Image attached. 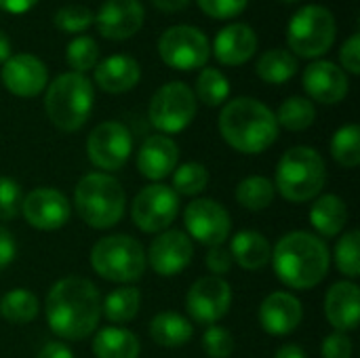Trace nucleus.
<instances>
[{
    "mask_svg": "<svg viewBox=\"0 0 360 358\" xmlns=\"http://www.w3.org/2000/svg\"><path fill=\"white\" fill-rule=\"evenodd\" d=\"M297 72V59L283 49H272L264 53L257 61V74L270 84H283Z\"/></svg>",
    "mask_w": 360,
    "mask_h": 358,
    "instance_id": "nucleus-29",
    "label": "nucleus"
},
{
    "mask_svg": "<svg viewBox=\"0 0 360 358\" xmlns=\"http://www.w3.org/2000/svg\"><path fill=\"white\" fill-rule=\"evenodd\" d=\"M133 152V137L120 122H101L86 139L89 160L101 171H118Z\"/></svg>",
    "mask_w": 360,
    "mask_h": 358,
    "instance_id": "nucleus-12",
    "label": "nucleus"
},
{
    "mask_svg": "<svg viewBox=\"0 0 360 358\" xmlns=\"http://www.w3.org/2000/svg\"><path fill=\"white\" fill-rule=\"evenodd\" d=\"M198 4L209 17L230 19L236 17L247 6V0H198Z\"/></svg>",
    "mask_w": 360,
    "mask_h": 358,
    "instance_id": "nucleus-42",
    "label": "nucleus"
},
{
    "mask_svg": "<svg viewBox=\"0 0 360 358\" xmlns=\"http://www.w3.org/2000/svg\"><path fill=\"white\" fill-rule=\"evenodd\" d=\"M219 131L234 150L259 154L276 141L278 122L268 106L251 97H240L221 110Z\"/></svg>",
    "mask_w": 360,
    "mask_h": 358,
    "instance_id": "nucleus-3",
    "label": "nucleus"
},
{
    "mask_svg": "<svg viewBox=\"0 0 360 358\" xmlns=\"http://www.w3.org/2000/svg\"><path fill=\"white\" fill-rule=\"evenodd\" d=\"M194 247L188 234L179 230L162 232L150 247V266L160 276H175L192 262Z\"/></svg>",
    "mask_w": 360,
    "mask_h": 358,
    "instance_id": "nucleus-16",
    "label": "nucleus"
},
{
    "mask_svg": "<svg viewBox=\"0 0 360 358\" xmlns=\"http://www.w3.org/2000/svg\"><path fill=\"white\" fill-rule=\"evenodd\" d=\"M325 314L338 331H352L359 327L360 295L354 283H335L325 298Z\"/></svg>",
    "mask_w": 360,
    "mask_h": 358,
    "instance_id": "nucleus-22",
    "label": "nucleus"
},
{
    "mask_svg": "<svg viewBox=\"0 0 360 358\" xmlns=\"http://www.w3.org/2000/svg\"><path fill=\"white\" fill-rule=\"evenodd\" d=\"M17 247L13 241V234L4 228H0V270L6 268L13 260H15Z\"/></svg>",
    "mask_w": 360,
    "mask_h": 358,
    "instance_id": "nucleus-46",
    "label": "nucleus"
},
{
    "mask_svg": "<svg viewBox=\"0 0 360 358\" xmlns=\"http://www.w3.org/2000/svg\"><path fill=\"white\" fill-rule=\"evenodd\" d=\"M11 57V40L0 32V63H4Z\"/></svg>",
    "mask_w": 360,
    "mask_h": 358,
    "instance_id": "nucleus-51",
    "label": "nucleus"
},
{
    "mask_svg": "<svg viewBox=\"0 0 360 358\" xmlns=\"http://www.w3.org/2000/svg\"><path fill=\"white\" fill-rule=\"evenodd\" d=\"M230 255H232V260H236V264L240 268L259 270L270 262L272 249H270V243L266 241L264 234L253 232V230H245L232 238Z\"/></svg>",
    "mask_w": 360,
    "mask_h": 358,
    "instance_id": "nucleus-25",
    "label": "nucleus"
},
{
    "mask_svg": "<svg viewBox=\"0 0 360 358\" xmlns=\"http://www.w3.org/2000/svg\"><path fill=\"white\" fill-rule=\"evenodd\" d=\"M179 158V148L175 146L173 139L165 135H152L148 137L139 152H137V169L143 177L148 179H165L175 171Z\"/></svg>",
    "mask_w": 360,
    "mask_h": 358,
    "instance_id": "nucleus-21",
    "label": "nucleus"
},
{
    "mask_svg": "<svg viewBox=\"0 0 360 358\" xmlns=\"http://www.w3.org/2000/svg\"><path fill=\"white\" fill-rule=\"evenodd\" d=\"M36 358H74L72 350L61 342H49Z\"/></svg>",
    "mask_w": 360,
    "mask_h": 358,
    "instance_id": "nucleus-47",
    "label": "nucleus"
},
{
    "mask_svg": "<svg viewBox=\"0 0 360 358\" xmlns=\"http://www.w3.org/2000/svg\"><path fill=\"white\" fill-rule=\"evenodd\" d=\"M184 224L190 236L207 247H221L232 228L228 211L211 198L192 200L186 207Z\"/></svg>",
    "mask_w": 360,
    "mask_h": 358,
    "instance_id": "nucleus-13",
    "label": "nucleus"
},
{
    "mask_svg": "<svg viewBox=\"0 0 360 358\" xmlns=\"http://www.w3.org/2000/svg\"><path fill=\"white\" fill-rule=\"evenodd\" d=\"M274 358H306V352L295 344H287L274 354Z\"/></svg>",
    "mask_w": 360,
    "mask_h": 358,
    "instance_id": "nucleus-50",
    "label": "nucleus"
},
{
    "mask_svg": "<svg viewBox=\"0 0 360 358\" xmlns=\"http://www.w3.org/2000/svg\"><path fill=\"white\" fill-rule=\"evenodd\" d=\"M65 57H68V63H70L72 72L82 74V72H86V70L97 65L99 46H97V42L91 36H78V38H74L68 44Z\"/></svg>",
    "mask_w": 360,
    "mask_h": 358,
    "instance_id": "nucleus-37",
    "label": "nucleus"
},
{
    "mask_svg": "<svg viewBox=\"0 0 360 358\" xmlns=\"http://www.w3.org/2000/svg\"><path fill=\"white\" fill-rule=\"evenodd\" d=\"M359 243V230H352V232L344 234L338 241V247H335V264H338L340 272L346 274V276H350V279H356L360 274Z\"/></svg>",
    "mask_w": 360,
    "mask_h": 358,
    "instance_id": "nucleus-38",
    "label": "nucleus"
},
{
    "mask_svg": "<svg viewBox=\"0 0 360 358\" xmlns=\"http://www.w3.org/2000/svg\"><path fill=\"white\" fill-rule=\"evenodd\" d=\"M316 118V110L310 103V99L304 97H289L281 108H278V118L276 122L283 124L289 131H304L308 129Z\"/></svg>",
    "mask_w": 360,
    "mask_h": 358,
    "instance_id": "nucleus-34",
    "label": "nucleus"
},
{
    "mask_svg": "<svg viewBox=\"0 0 360 358\" xmlns=\"http://www.w3.org/2000/svg\"><path fill=\"white\" fill-rule=\"evenodd\" d=\"M304 310L300 300H295L291 293L276 291L264 300L259 306V323L266 333L270 335H289L295 331L302 323Z\"/></svg>",
    "mask_w": 360,
    "mask_h": 358,
    "instance_id": "nucleus-20",
    "label": "nucleus"
},
{
    "mask_svg": "<svg viewBox=\"0 0 360 358\" xmlns=\"http://www.w3.org/2000/svg\"><path fill=\"white\" fill-rule=\"evenodd\" d=\"M93 23V13L82 4H68L61 6L55 15V25L63 32H82Z\"/></svg>",
    "mask_w": 360,
    "mask_h": 358,
    "instance_id": "nucleus-39",
    "label": "nucleus"
},
{
    "mask_svg": "<svg viewBox=\"0 0 360 358\" xmlns=\"http://www.w3.org/2000/svg\"><path fill=\"white\" fill-rule=\"evenodd\" d=\"M139 63L129 55H112L95 68V80L108 93L131 91L139 82Z\"/></svg>",
    "mask_w": 360,
    "mask_h": 358,
    "instance_id": "nucleus-24",
    "label": "nucleus"
},
{
    "mask_svg": "<svg viewBox=\"0 0 360 358\" xmlns=\"http://www.w3.org/2000/svg\"><path fill=\"white\" fill-rule=\"evenodd\" d=\"M209 184V171L200 162H186L181 165L173 175V192H179L184 196L200 194Z\"/></svg>",
    "mask_w": 360,
    "mask_h": 358,
    "instance_id": "nucleus-36",
    "label": "nucleus"
},
{
    "mask_svg": "<svg viewBox=\"0 0 360 358\" xmlns=\"http://www.w3.org/2000/svg\"><path fill=\"white\" fill-rule=\"evenodd\" d=\"M101 319L97 287L78 276L57 281L46 295V321L55 335L80 342L89 338Z\"/></svg>",
    "mask_w": 360,
    "mask_h": 358,
    "instance_id": "nucleus-1",
    "label": "nucleus"
},
{
    "mask_svg": "<svg viewBox=\"0 0 360 358\" xmlns=\"http://www.w3.org/2000/svg\"><path fill=\"white\" fill-rule=\"evenodd\" d=\"M310 224L321 236H327V238L338 236L348 224L346 203L335 194L321 196L310 209Z\"/></svg>",
    "mask_w": 360,
    "mask_h": 358,
    "instance_id": "nucleus-26",
    "label": "nucleus"
},
{
    "mask_svg": "<svg viewBox=\"0 0 360 358\" xmlns=\"http://www.w3.org/2000/svg\"><path fill=\"white\" fill-rule=\"evenodd\" d=\"M2 84L17 97H36L46 87V65L34 55H13L2 65Z\"/></svg>",
    "mask_w": 360,
    "mask_h": 358,
    "instance_id": "nucleus-18",
    "label": "nucleus"
},
{
    "mask_svg": "<svg viewBox=\"0 0 360 358\" xmlns=\"http://www.w3.org/2000/svg\"><path fill=\"white\" fill-rule=\"evenodd\" d=\"M143 6L139 0H105L97 13V30L103 38L124 40L143 25Z\"/></svg>",
    "mask_w": 360,
    "mask_h": 358,
    "instance_id": "nucleus-17",
    "label": "nucleus"
},
{
    "mask_svg": "<svg viewBox=\"0 0 360 358\" xmlns=\"http://www.w3.org/2000/svg\"><path fill=\"white\" fill-rule=\"evenodd\" d=\"M93 87L84 74L68 72L55 78L46 91V114L51 122L61 131H78L93 110Z\"/></svg>",
    "mask_w": 360,
    "mask_h": 358,
    "instance_id": "nucleus-5",
    "label": "nucleus"
},
{
    "mask_svg": "<svg viewBox=\"0 0 360 358\" xmlns=\"http://www.w3.org/2000/svg\"><path fill=\"white\" fill-rule=\"evenodd\" d=\"M272 264L276 276L291 289H312L329 272V249L327 245L308 232L285 234L274 253Z\"/></svg>",
    "mask_w": 360,
    "mask_h": 358,
    "instance_id": "nucleus-2",
    "label": "nucleus"
},
{
    "mask_svg": "<svg viewBox=\"0 0 360 358\" xmlns=\"http://www.w3.org/2000/svg\"><path fill=\"white\" fill-rule=\"evenodd\" d=\"M141 304V293L135 287L114 289L101 304V312L110 323H129L135 319Z\"/></svg>",
    "mask_w": 360,
    "mask_h": 358,
    "instance_id": "nucleus-31",
    "label": "nucleus"
},
{
    "mask_svg": "<svg viewBox=\"0 0 360 358\" xmlns=\"http://www.w3.org/2000/svg\"><path fill=\"white\" fill-rule=\"evenodd\" d=\"M230 304H232L230 285L219 276H205L196 281L186 295L188 314L200 325L217 323L221 317L228 314Z\"/></svg>",
    "mask_w": 360,
    "mask_h": 358,
    "instance_id": "nucleus-14",
    "label": "nucleus"
},
{
    "mask_svg": "<svg viewBox=\"0 0 360 358\" xmlns=\"http://www.w3.org/2000/svg\"><path fill=\"white\" fill-rule=\"evenodd\" d=\"M21 211L32 228L51 232V230L65 226V222L70 219L72 207H70V200L59 190L38 188V190H32L23 198Z\"/></svg>",
    "mask_w": 360,
    "mask_h": 358,
    "instance_id": "nucleus-15",
    "label": "nucleus"
},
{
    "mask_svg": "<svg viewBox=\"0 0 360 358\" xmlns=\"http://www.w3.org/2000/svg\"><path fill=\"white\" fill-rule=\"evenodd\" d=\"M285 2H297V0H285Z\"/></svg>",
    "mask_w": 360,
    "mask_h": 358,
    "instance_id": "nucleus-52",
    "label": "nucleus"
},
{
    "mask_svg": "<svg viewBox=\"0 0 360 358\" xmlns=\"http://www.w3.org/2000/svg\"><path fill=\"white\" fill-rule=\"evenodd\" d=\"M306 93L321 103H338L348 95V78L344 70L331 61H314L304 72Z\"/></svg>",
    "mask_w": 360,
    "mask_h": 358,
    "instance_id": "nucleus-19",
    "label": "nucleus"
},
{
    "mask_svg": "<svg viewBox=\"0 0 360 358\" xmlns=\"http://www.w3.org/2000/svg\"><path fill=\"white\" fill-rule=\"evenodd\" d=\"M188 2H190V0H152V4H154L156 8L165 11V13H177V11H181Z\"/></svg>",
    "mask_w": 360,
    "mask_h": 358,
    "instance_id": "nucleus-49",
    "label": "nucleus"
},
{
    "mask_svg": "<svg viewBox=\"0 0 360 358\" xmlns=\"http://www.w3.org/2000/svg\"><path fill=\"white\" fill-rule=\"evenodd\" d=\"M23 205V194L21 188L15 179L11 177H0V219L11 222L21 213Z\"/></svg>",
    "mask_w": 360,
    "mask_h": 358,
    "instance_id": "nucleus-41",
    "label": "nucleus"
},
{
    "mask_svg": "<svg viewBox=\"0 0 360 358\" xmlns=\"http://www.w3.org/2000/svg\"><path fill=\"white\" fill-rule=\"evenodd\" d=\"M236 200L249 211H264L274 200V184L268 177H247L236 188Z\"/></svg>",
    "mask_w": 360,
    "mask_h": 358,
    "instance_id": "nucleus-32",
    "label": "nucleus"
},
{
    "mask_svg": "<svg viewBox=\"0 0 360 358\" xmlns=\"http://www.w3.org/2000/svg\"><path fill=\"white\" fill-rule=\"evenodd\" d=\"M74 205L86 226L105 230L120 222L127 205V194L120 181L112 175L91 173L78 181Z\"/></svg>",
    "mask_w": 360,
    "mask_h": 358,
    "instance_id": "nucleus-4",
    "label": "nucleus"
},
{
    "mask_svg": "<svg viewBox=\"0 0 360 358\" xmlns=\"http://www.w3.org/2000/svg\"><path fill=\"white\" fill-rule=\"evenodd\" d=\"M158 53L169 68L190 72L205 68L209 59V40L192 25H175L160 36Z\"/></svg>",
    "mask_w": 360,
    "mask_h": 358,
    "instance_id": "nucleus-10",
    "label": "nucleus"
},
{
    "mask_svg": "<svg viewBox=\"0 0 360 358\" xmlns=\"http://www.w3.org/2000/svg\"><path fill=\"white\" fill-rule=\"evenodd\" d=\"M327 179L325 162L312 148H291L283 154L276 167V188L291 203H306L314 198Z\"/></svg>",
    "mask_w": 360,
    "mask_h": 358,
    "instance_id": "nucleus-6",
    "label": "nucleus"
},
{
    "mask_svg": "<svg viewBox=\"0 0 360 358\" xmlns=\"http://www.w3.org/2000/svg\"><path fill=\"white\" fill-rule=\"evenodd\" d=\"M335 40V19L329 8L308 4L300 8L287 30V42L300 57H319L331 49Z\"/></svg>",
    "mask_w": 360,
    "mask_h": 358,
    "instance_id": "nucleus-8",
    "label": "nucleus"
},
{
    "mask_svg": "<svg viewBox=\"0 0 360 358\" xmlns=\"http://www.w3.org/2000/svg\"><path fill=\"white\" fill-rule=\"evenodd\" d=\"M205 264H207V268L215 276H221V274L230 272V268H232V255L224 247H211L209 253H207V257H205Z\"/></svg>",
    "mask_w": 360,
    "mask_h": 358,
    "instance_id": "nucleus-45",
    "label": "nucleus"
},
{
    "mask_svg": "<svg viewBox=\"0 0 360 358\" xmlns=\"http://www.w3.org/2000/svg\"><path fill=\"white\" fill-rule=\"evenodd\" d=\"M38 0H0V8L11 13V15H21L27 13Z\"/></svg>",
    "mask_w": 360,
    "mask_h": 358,
    "instance_id": "nucleus-48",
    "label": "nucleus"
},
{
    "mask_svg": "<svg viewBox=\"0 0 360 358\" xmlns=\"http://www.w3.org/2000/svg\"><path fill=\"white\" fill-rule=\"evenodd\" d=\"M340 59H342V65L350 72V74H359L360 72V36L354 34L346 40V44L342 46L340 51Z\"/></svg>",
    "mask_w": 360,
    "mask_h": 358,
    "instance_id": "nucleus-44",
    "label": "nucleus"
},
{
    "mask_svg": "<svg viewBox=\"0 0 360 358\" xmlns=\"http://www.w3.org/2000/svg\"><path fill=\"white\" fill-rule=\"evenodd\" d=\"M95 272L112 283H133L143 276L146 253L141 243L127 234L105 236L95 243L91 251Z\"/></svg>",
    "mask_w": 360,
    "mask_h": 358,
    "instance_id": "nucleus-7",
    "label": "nucleus"
},
{
    "mask_svg": "<svg viewBox=\"0 0 360 358\" xmlns=\"http://www.w3.org/2000/svg\"><path fill=\"white\" fill-rule=\"evenodd\" d=\"M215 57L224 65H240L255 55L257 36L247 23H234L224 27L215 38Z\"/></svg>",
    "mask_w": 360,
    "mask_h": 358,
    "instance_id": "nucleus-23",
    "label": "nucleus"
},
{
    "mask_svg": "<svg viewBox=\"0 0 360 358\" xmlns=\"http://www.w3.org/2000/svg\"><path fill=\"white\" fill-rule=\"evenodd\" d=\"M196 95L202 103L207 106H219L228 99L230 95V82L228 78L215 70V68H205L196 80Z\"/></svg>",
    "mask_w": 360,
    "mask_h": 358,
    "instance_id": "nucleus-35",
    "label": "nucleus"
},
{
    "mask_svg": "<svg viewBox=\"0 0 360 358\" xmlns=\"http://www.w3.org/2000/svg\"><path fill=\"white\" fill-rule=\"evenodd\" d=\"M150 335L156 344H160L165 348H177V346H184L190 342L192 325L188 319H184L177 312H162L152 319Z\"/></svg>",
    "mask_w": 360,
    "mask_h": 358,
    "instance_id": "nucleus-28",
    "label": "nucleus"
},
{
    "mask_svg": "<svg viewBox=\"0 0 360 358\" xmlns=\"http://www.w3.org/2000/svg\"><path fill=\"white\" fill-rule=\"evenodd\" d=\"M38 300L27 289H13L0 302V314L13 325H27L38 317Z\"/></svg>",
    "mask_w": 360,
    "mask_h": 358,
    "instance_id": "nucleus-30",
    "label": "nucleus"
},
{
    "mask_svg": "<svg viewBox=\"0 0 360 358\" xmlns=\"http://www.w3.org/2000/svg\"><path fill=\"white\" fill-rule=\"evenodd\" d=\"M321 354L323 358H350L352 357V342L346 333L338 331V333L325 338Z\"/></svg>",
    "mask_w": 360,
    "mask_h": 358,
    "instance_id": "nucleus-43",
    "label": "nucleus"
},
{
    "mask_svg": "<svg viewBox=\"0 0 360 358\" xmlns=\"http://www.w3.org/2000/svg\"><path fill=\"white\" fill-rule=\"evenodd\" d=\"M202 350L211 358H228L234 352V338L228 329L211 325L202 335Z\"/></svg>",
    "mask_w": 360,
    "mask_h": 358,
    "instance_id": "nucleus-40",
    "label": "nucleus"
},
{
    "mask_svg": "<svg viewBox=\"0 0 360 358\" xmlns=\"http://www.w3.org/2000/svg\"><path fill=\"white\" fill-rule=\"evenodd\" d=\"M331 154L338 165L354 169L360 162V129L356 124H346L338 129L331 139Z\"/></svg>",
    "mask_w": 360,
    "mask_h": 358,
    "instance_id": "nucleus-33",
    "label": "nucleus"
},
{
    "mask_svg": "<svg viewBox=\"0 0 360 358\" xmlns=\"http://www.w3.org/2000/svg\"><path fill=\"white\" fill-rule=\"evenodd\" d=\"M196 116V95L184 82L160 87L150 101V120L162 133L184 131Z\"/></svg>",
    "mask_w": 360,
    "mask_h": 358,
    "instance_id": "nucleus-9",
    "label": "nucleus"
},
{
    "mask_svg": "<svg viewBox=\"0 0 360 358\" xmlns=\"http://www.w3.org/2000/svg\"><path fill=\"white\" fill-rule=\"evenodd\" d=\"M179 211V198L173 192V188H167L162 184H154L143 188L131 207L133 222L143 232H162L167 230Z\"/></svg>",
    "mask_w": 360,
    "mask_h": 358,
    "instance_id": "nucleus-11",
    "label": "nucleus"
},
{
    "mask_svg": "<svg viewBox=\"0 0 360 358\" xmlns=\"http://www.w3.org/2000/svg\"><path fill=\"white\" fill-rule=\"evenodd\" d=\"M93 352L97 358H137L139 340L120 327H105L93 340Z\"/></svg>",
    "mask_w": 360,
    "mask_h": 358,
    "instance_id": "nucleus-27",
    "label": "nucleus"
}]
</instances>
